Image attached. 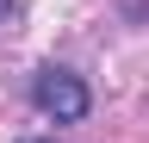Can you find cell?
I'll return each mask as SVG.
<instances>
[{
    "mask_svg": "<svg viewBox=\"0 0 149 143\" xmlns=\"http://www.w3.org/2000/svg\"><path fill=\"white\" fill-rule=\"evenodd\" d=\"M31 106L44 118H56V124H81L87 118V87H81V75H68V68H37V81H31Z\"/></svg>",
    "mask_w": 149,
    "mask_h": 143,
    "instance_id": "6da1fadb",
    "label": "cell"
},
{
    "mask_svg": "<svg viewBox=\"0 0 149 143\" xmlns=\"http://www.w3.org/2000/svg\"><path fill=\"white\" fill-rule=\"evenodd\" d=\"M25 143H50V137H25Z\"/></svg>",
    "mask_w": 149,
    "mask_h": 143,
    "instance_id": "3957f363",
    "label": "cell"
},
{
    "mask_svg": "<svg viewBox=\"0 0 149 143\" xmlns=\"http://www.w3.org/2000/svg\"><path fill=\"white\" fill-rule=\"evenodd\" d=\"M6 13H13V0H0V19H6Z\"/></svg>",
    "mask_w": 149,
    "mask_h": 143,
    "instance_id": "7a4b0ae2",
    "label": "cell"
}]
</instances>
